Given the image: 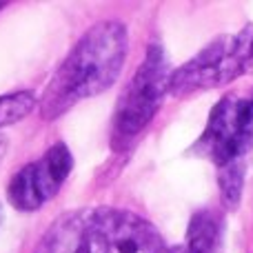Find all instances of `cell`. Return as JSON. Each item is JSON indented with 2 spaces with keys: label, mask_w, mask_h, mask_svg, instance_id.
<instances>
[{
  "label": "cell",
  "mask_w": 253,
  "mask_h": 253,
  "mask_svg": "<svg viewBox=\"0 0 253 253\" xmlns=\"http://www.w3.org/2000/svg\"><path fill=\"white\" fill-rule=\"evenodd\" d=\"M171 67L160 44H149L142 65L125 84L114 111V144L125 147L158 114L169 91Z\"/></svg>",
  "instance_id": "3957f363"
},
{
  "label": "cell",
  "mask_w": 253,
  "mask_h": 253,
  "mask_svg": "<svg viewBox=\"0 0 253 253\" xmlns=\"http://www.w3.org/2000/svg\"><path fill=\"white\" fill-rule=\"evenodd\" d=\"M2 218H4V213H2V205H0V224H2Z\"/></svg>",
  "instance_id": "4fadbf2b"
},
{
  "label": "cell",
  "mask_w": 253,
  "mask_h": 253,
  "mask_svg": "<svg viewBox=\"0 0 253 253\" xmlns=\"http://www.w3.org/2000/svg\"><path fill=\"white\" fill-rule=\"evenodd\" d=\"M253 149V93L224 96L211 109L209 123L196 142V151L209 158L220 169L240 162Z\"/></svg>",
  "instance_id": "277c9868"
},
{
  "label": "cell",
  "mask_w": 253,
  "mask_h": 253,
  "mask_svg": "<svg viewBox=\"0 0 253 253\" xmlns=\"http://www.w3.org/2000/svg\"><path fill=\"white\" fill-rule=\"evenodd\" d=\"M173 253H189V251H187V247H175Z\"/></svg>",
  "instance_id": "7c38bea8"
},
{
  "label": "cell",
  "mask_w": 253,
  "mask_h": 253,
  "mask_svg": "<svg viewBox=\"0 0 253 253\" xmlns=\"http://www.w3.org/2000/svg\"><path fill=\"white\" fill-rule=\"evenodd\" d=\"M240 76L242 74L231 51V36H222L171 74L169 93L175 98L191 96L196 91L227 84Z\"/></svg>",
  "instance_id": "8992f818"
},
{
  "label": "cell",
  "mask_w": 253,
  "mask_h": 253,
  "mask_svg": "<svg viewBox=\"0 0 253 253\" xmlns=\"http://www.w3.org/2000/svg\"><path fill=\"white\" fill-rule=\"evenodd\" d=\"M189 253H220L222 251V220L213 211L193 213L187 229Z\"/></svg>",
  "instance_id": "52a82bcc"
},
{
  "label": "cell",
  "mask_w": 253,
  "mask_h": 253,
  "mask_svg": "<svg viewBox=\"0 0 253 253\" xmlns=\"http://www.w3.org/2000/svg\"><path fill=\"white\" fill-rule=\"evenodd\" d=\"M74 171V156L65 142H56L36 162L25 165L7 184V198L18 211H38L58 196Z\"/></svg>",
  "instance_id": "5b68a950"
},
{
  "label": "cell",
  "mask_w": 253,
  "mask_h": 253,
  "mask_svg": "<svg viewBox=\"0 0 253 253\" xmlns=\"http://www.w3.org/2000/svg\"><path fill=\"white\" fill-rule=\"evenodd\" d=\"M38 98L34 91H16L0 96V126L16 125L25 120L38 105Z\"/></svg>",
  "instance_id": "ba28073f"
},
{
  "label": "cell",
  "mask_w": 253,
  "mask_h": 253,
  "mask_svg": "<svg viewBox=\"0 0 253 253\" xmlns=\"http://www.w3.org/2000/svg\"><path fill=\"white\" fill-rule=\"evenodd\" d=\"M4 7H7V2H0V9H4Z\"/></svg>",
  "instance_id": "5bb4252c"
},
{
  "label": "cell",
  "mask_w": 253,
  "mask_h": 253,
  "mask_svg": "<svg viewBox=\"0 0 253 253\" xmlns=\"http://www.w3.org/2000/svg\"><path fill=\"white\" fill-rule=\"evenodd\" d=\"M129 51V34L118 20H102L87 29L58 65L40 98V116L56 120L80 100L100 96L120 78Z\"/></svg>",
  "instance_id": "6da1fadb"
},
{
  "label": "cell",
  "mask_w": 253,
  "mask_h": 253,
  "mask_svg": "<svg viewBox=\"0 0 253 253\" xmlns=\"http://www.w3.org/2000/svg\"><path fill=\"white\" fill-rule=\"evenodd\" d=\"M218 184H220V193H222L224 205L229 209H236L240 205L242 184H245V167H242V160L222 167L218 173Z\"/></svg>",
  "instance_id": "9c48e42d"
},
{
  "label": "cell",
  "mask_w": 253,
  "mask_h": 253,
  "mask_svg": "<svg viewBox=\"0 0 253 253\" xmlns=\"http://www.w3.org/2000/svg\"><path fill=\"white\" fill-rule=\"evenodd\" d=\"M231 51L242 76L253 71V25L245 27L240 34L231 36Z\"/></svg>",
  "instance_id": "30bf717a"
},
{
  "label": "cell",
  "mask_w": 253,
  "mask_h": 253,
  "mask_svg": "<svg viewBox=\"0 0 253 253\" xmlns=\"http://www.w3.org/2000/svg\"><path fill=\"white\" fill-rule=\"evenodd\" d=\"M31 253H173L149 220L116 207L58 215Z\"/></svg>",
  "instance_id": "7a4b0ae2"
},
{
  "label": "cell",
  "mask_w": 253,
  "mask_h": 253,
  "mask_svg": "<svg viewBox=\"0 0 253 253\" xmlns=\"http://www.w3.org/2000/svg\"><path fill=\"white\" fill-rule=\"evenodd\" d=\"M7 147H9V140H7V135H4V133H0V162H2L4 153H7Z\"/></svg>",
  "instance_id": "8fae6325"
}]
</instances>
